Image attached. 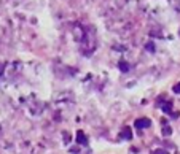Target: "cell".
Returning <instances> with one entry per match:
<instances>
[{
    "mask_svg": "<svg viewBox=\"0 0 180 154\" xmlns=\"http://www.w3.org/2000/svg\"><path fill=\"white\" fill-rule=\"evenodd\" d=\"M145 49H147L148 52H155V51H156V46H155L153 41H148V43L145 45Z\"/></svg>",
    "mask_w": 180,
    "mask_h": 154,
    "instance_id": "6",
    "label": "cell"
},
{
    "mask_svg": "<svg viewBox=\"0 0 180 154\" xmlns=\"http://www.w3.org/2000/svg\"><path fill=\"white\" fill-rule=\"evenodd\" d=\"M134 127H137V129H147V127H151V121H150L148 118H139V119H135Z\"/></svg>",
    "mask_w": 180,
    "mask_h": 154,
    "instance_id": "1",
    "label": "cell"
},
{
    "mask_svg": "<svg viewBox=\"0 0 180 154\" xmlns=\"http://www.w3.org/2000/svg\"><path fill=\"white\" fill-rule=\"evenodd\" d=\"M69 142H70V135L65 132V134H64V143H69Z\"/></svg>",
    "mask_w": 180,
    "mask_h": 154,
    "instance_id": "11",
    "label": "cell"
},
{
    "mask_svg": "<svg viewBox=\"0 0 180 154\" xmlns=\"http://www.w3.org/2000/svg\"><path fill=\"white\" fill-rule=\"evenodd\" d=\"M172 134V129L169 127V125H164V127H163V135L164 137H169Z\"/></svg>",
    "mask_w": 180,
    "mask_h": 154,
    "instance_id": "7",
    "label": "cell"
},
{
    "mask_svg": "<svg viewBox=\"0 0 180 154\" xmlns=\"http://www.w3.org/2000/svg\"><path fill=\"white\" fill-rule=\"evenodd\" d=\"M118 68H120V72H123V73H126V72H129V68H131V65L126 62V61H120L118 62Z\"/></svg>",
    "mask_w": 180,
    "mask_h": 154,
    "instance_id": "4",
    "label": "cell"
},
{
    "mask_svg": "<svg viewBox=\"0 0 180 154\" xmlns=\"http://www.w3.org/2000/svg\"><path fill=\"white\" fill-rule=\"evenodd\" d=\"M172 91H174L175 94H180V83H177V84L172 88Z\"/></svg>",
    "mask_w": 180,
    "mask_h": 154,
    "instance_id": "9",
    "label": "cell"
},
{
    "mask_svg": "<svg viewBox=\"0 0 180 154\" xmlns=\"http://www.w3.org/2000/svg\"><path fill=\"white\" fill-rule=\"evenodd\" d=\"M2 72H3V65H2V64H0V73H2Z\"/></svg>",
    "mask_w": 180,
    "mask_h": 154,
    "instance_id": "12",
    "label": "cell"
},
{
    "mask_svg": "<svg viewBox=\"0 0 180 154\" xmlns=\"http://www.w3.org/2000/svg\"><path fill=\"white\" fill-rule=\"evenodd\" d=\"M120 138H121V140H131V138H132V130H131V127H124V129L120 132Z\"/></svg>",
    "mask_w": 180,
    "mask_h": 154,
    "instance_id": "3",
    "label": "cell"
},
{
    "mask_svg": "<svg viewBox=\"0 0 180 154\" xmlns=\"http://www.w3.org/2000/svg\"><path fill=\"white\" fill-rule=\"evenodd\" d=\"M153 154H169V152L166 151V149H155V151H153Z\"/></svg>",
    "mask_w": 180,
    "mask_h": 154,
    "instance_id": "8",
    "label": "cell"
},
{
    "mask_svg": "<svg viewBox=\"0 0 180 154\" xmlns=\"http://www.w3.org/2000/svg\"><path fill=\"white\" fill-rule=\"evenodd\" d=\"M178 35H180V29H178Z\"/></svg>",
    "mask_w": 180,
    "mask_h": 154,
    "instance_id": "13",
    "label": "cell"
},
{
    "mask_svg": "<svg viewBox=\"0 0 180 154\" xmlns=\"http://www.w3.org/2000/svg\"><path fill=\"white\" fill-rule=\"evenodd\" d=\"M161 108H163L164 113H171V110H172V102H171V100H168V102H166Z\"/></svg>",
    "mask_w": 180,
    "mask_h": 154,
    "instance_id": "5",
    "label": "cell"
},
{
    "mask_svg": "<svg viewBox=\"0 0 180 154\" xmlns=\"http://www.w3.org/2000/svg\"><path fill=\"white\" fill-rule=\"evenodd\" d=\"M77 145L88 146V138H86V135H85V132H83V130L77 132Z\"/></svg>",
    "mask_w": 180,
    "mask_h": 154,
    "instance_id": "2",
    "label": "cell"
},
{
    "mask_svg": "<svg viewBox=\"0 0 180 154\" xmlns=\"http://www.w3.org/2000/svg\"><path fill=\"white\" fill-rule=\"evenodd\" d=\"M70 152H72V154H78V152H80V148H78V146H73V148H70Z\"/></svg>",
    "mask_w": 180,
    "mask_h": 154,
    "instance_id": "10",
    "label": "cell"
}]
</instances>
